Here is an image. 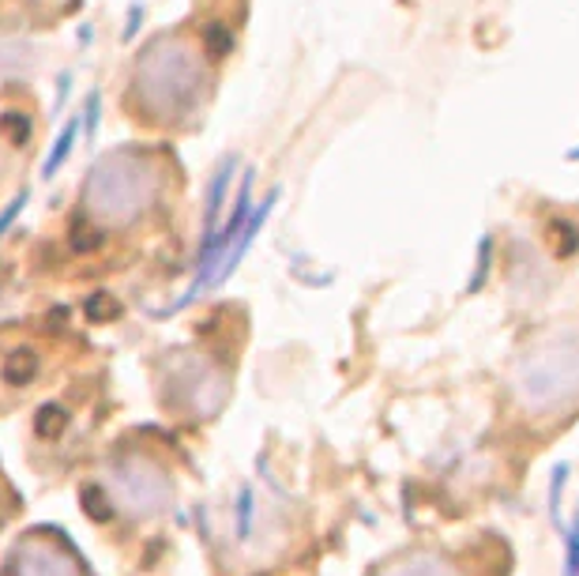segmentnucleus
<instances>
[{
  "label": "nucleus",
  "instance_id": "obj_9",
  "mask_svg": "<svg viewBox=\"0 0 579 576\" xmlns=\"http://www.w3.org/2000/svg\"><path fill=\"white\" fill-rule=\"evenodd\" d=\"M565 576H579V516L565 527Z\"/></svg>",
  "mask_w": 579,
  "mask_h": 576
},
{
  "label": "nucleus",
  "instance_id": "obj_6",
  "mask_svg": "<svg viewBox=\"0 0 579 576\" xmlns=\"http://www.w3.org/2000/svg\"><path fill=\"white\" fill-rule=\"evenodd\" d=\"M170 392L189 415L208 418L227 404L230 385L219 369L208 366V362H177L170 369Z\"/></svg>",
  "mask_w": 579,
  "mask_h": 576
},
{
  "label": "nucleus",
  "instance_id": "obj_2",
  "mask_svg": "<svg viewBox=\"0 0 579 576\" xmlns=\"http://www.w3.org/2000/svg\"><path fill=\"white\" fill-rule=\"evenodd\" d=\"M512 396L530 415H557L579 404V328H554L512 366Z\"/></svg>",
  "mask_w": 579,
  "mask_h": 576
},
{
  "label": "nucleus",
  "instance_id": "obj_3",
  "mask_svg": "<svg viewBox=\"0 0 579 576\" xmlns=\"http://www.w3.org/2000/svg\"><path fill=\"white\" fill-rule=\"evenodd\" d=\"M203 91V64L181 39H158L139 53L133 72V102L155 121H177L192 114Z\"/></svg>",
  "mask_w": 579,
  "mask_h": 576
},
{
  "label": "nucleus",
  "instance_id": "obj_4",
  "mask_svg": "<svg viewBox=\"0 0 579 576\" xmlns=\"http://www.w3.org/2000/svg\"><path fill=\"white\" fill-rule=\"evenodd\" d=\"M106 490L117 501L120 513L136 520H151L173 505V479L170 468L147 449H120L106 463Z\"/></svg>",
  "mask_w": 579,
  "mask_h": 576
},
{
  "label": "nucleus",
  "instance_id": "obj_7",
  "mask_svg": "<svg viewBox=\"0 0 579 576\" xmlns=\"http://www.w3.org/2000/svg\"><path fill=\"white\" fill-rule=\"evenodd\" d=\"M377 576H466V569L441 551H410L388 562Z\"/></svg>",
  "mask_w": 579,
  "mask_h": 576
},
{
  "label": "nucleus",
  "instance_id": "obj_1",
  "mask_svg": "<svg viewBox=\"0 0 579 576\" xmlns=\"http://www.w3.org/2000/svg\"><path fill=\"white\" fill-rule=\"evenodd\" d=\"M162 192V163L144 147H114L83 181V216L98 230H128L155 208Z\"/></svg>",
  "mask_w": 579,
  "mask_h": 576
},
{
  "label": "nucleus",
  "instance_id": "obj_5",
  "mask_svg": "<svg viewBox=\"0 0 579 576\" xmlns=\"http://www.w3.org/2000/svg\"><path fill=\"white\" fill-rule=\"evenodd\" d=\"M4 576H91L61 532H31L8 554Z\"/></svg>",
  "mask_w": 579,
  "mask_h": 576
},
{
  "label": "nucleus",
  "instance_id": "obj_10",
  "mask_svg": "<svg viewBox=\"0 0 579 576\" xmlns=\"http://www.w3.org/2000/svg\"><path fill=\"white\" fill-rule=\"evenodd\" d=\"M4 513H8V505H4V486H0V520H4Z\"/></svg>",
  "mask_w": 579,
  "mask_h": 576
},
{
  "label": "nucleus",
  "instance_id": "obj_8",
  "mask_svg": "<svg viewBox=\"0 0 579 576\" xmlns=\"http://www.w3.org/2000/svg\"><path fill=\"white\" fill-rule=\"evenodd\" d=\"M76 136H80V117L69 121V125L61 128L57 144H53V151L45 155V163H42V178H57V170L64 166V159L72 155V144H76Z\"/></svg>",
  "mask_w": 579,
  "mask_h": 576
},
{
  "label": "nucleus",
  "instance_id": "obj_11",
  "mask_svg": "<svg viewBox=\"0 0 579 576\" xmlns=\"http://www.w3.org/2000/svg\"><path fill=\"white\" fill-rule=\"evenodd\" d=\"M568 159H572V163H579V147H576V151H568Z\"/></svg>",
  "mask_w": 579,
  "mask_h": 576
}]
</instances>
